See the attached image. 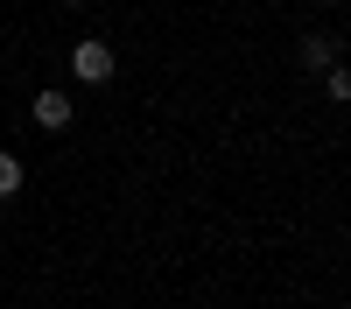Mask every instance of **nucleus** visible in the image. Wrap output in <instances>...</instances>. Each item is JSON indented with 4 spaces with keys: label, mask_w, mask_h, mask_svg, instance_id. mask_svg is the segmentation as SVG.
<instances>
[{
    "label": "nucleus",
    "mask_w": 351,
    "mask_h": 309,
    "mask_svg": "<svg viewBox=\"0 0 351 309\" xmlns=\"http://www.w3.org/2000/svg\"><path fill=\"white\" fill-rule=\"evenodd\" d=\"M14 190H21V155H8V148H0V204H8Z\"/></svg>",
    "instance_id": "obj_4"
},
{
    "label": "nucleus",
    "mask_w": 351,
    "mask_h": 309,
    "mask_svg": "<svg viewBox=\"0 0 351 309\" xmlns=\"http://www.w3.org/2000/svg\"><path fill=\"white\" fill-rule=\"evenodd\" d=\"M302 64H309V71H330V64H337V42H330V36H302Z\"/></svg>",
    "instance_id": "obj_3"
},
{
    "label": "nucleus",
    "mask_w": 351,
    "mask_h": 309,
    "mask_svg": "<svg viewBox=\"0 0 351 309\" xmlns=\"http://www.w3.org/2000/svg\"><path fill=\"white\" fill-rule=\"evenodd\" d=\"M36 127H49V134L71 127V99H64V92H43V99H36Z\"/></svg>",
    "instance_id": "obj_2"
},
{
    "label": "nucleus",
    "mask_w": 351,
    "mask_h": 309,
    "mask_svg": "<svg viewBox=\"0 0 351 309\" xmlns=\"http://www.w3.org/2000/svg\"><path fill=\"white\" fill-rule=\"evenodd\" d=\"M71 8H84V0H71Z\"/></svg>",
    "instance_id": "obj_6"
},
{
    "label": "nucleus",
    "mask_w": 351,
    "mask_h": 309,
    "mask_svg": "<svg viewBox=\"0 0 351 309\" xmlns=\"http://www.w3.org/2000/svg\"><path fill=\"white\" fill-rule=\"evenodd\" d=\"M324 92H330V99H344V106H351V71H344V64H330V71H324Z\"/></svg>",
    "instance_id": "obj_5"
},
{
    "label": "nucleus",
    "mask_w": 351,
    "mask_h": 309,
    "mask_svg": "<svg viewBox=\"0 0 351 309\" xmlns=\"http://www.w3.org/2000/svg\"><path fill=\"white\" fill-rule=\"evenodd\" d=\"M71 71H77L84 84H106V77H112V42H77V49H71Z\"/></svg>",
    "instance_id": "obj_1"
}]
</instances>
